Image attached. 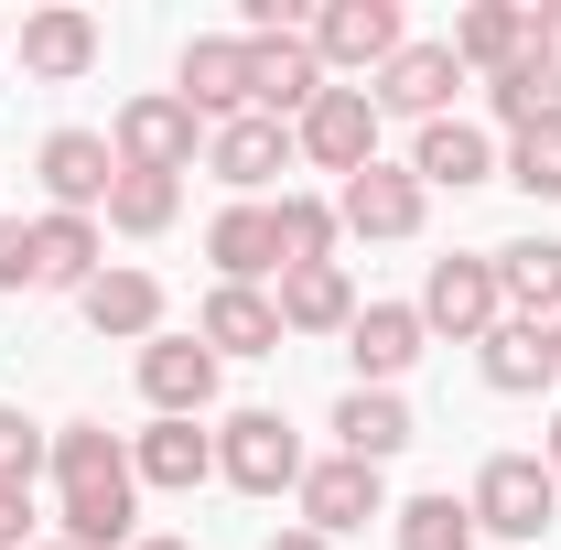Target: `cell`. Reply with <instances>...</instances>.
<instances>
[{"label": "cell", "instance_id": "7", "mask_svg": "<svg viewBox=\"0 0 561 550\" xmlns=\"http://www.w3.org/2000/svg\"><path fill=\"white\" fill-rule=\"evenodd\" d=\"M302 44H313L324 76H378L411 44V22H400V0H324V11L302 22Z\"/></svg>", "mask_w": 561, "mask_h": 550}, {"label": "cell", "instance_id": "37", "mask_svg": "<svg viewBox=\"0 0 561 550\" xmlns=\"http://www.w3.org/2000/svg\"><path fill=\"white\" fill-rule=\"evenodd\" d=\"M529 55H540V66H561V0H540V11H529Z\"/></svg>", "mask_w": 561, "mask_h": 550}, {"label": "cell", "instance_id": "26", "mask_svg": "<svg viewBox=\"0 0 561 550\" xmlns=\"http://www.w3.org/2000/svg\"><path fill=\"white\" fill-rule=\"evenodd\" d=\"M443 44H454V66L486 87V76H507L518 55H529V11H518V0H465Z\"/></svg>", "mask_w": 561, "mask_h": 550}, {"label": "cell", "instance_id": "38", "mask_svg": "<svg viewBox=\"0 0 561 550\" xmlns=\"http://www.w3.org/2000/svg\"><path fill=\"white\" fill-rule=\"evenodd\" d=\"M260 550H335V540H313V529L291 518V529H271V540H260Z\"/></svg>", "mask_w": 561, "mask_h": 550}, {"label": "cell", "instance_id": "24", "mask_svg": "<svg viewBox=\"0 0 561 550\" xmlns=\"http://www.w3.org/2000/svg\"><path fill=\"white\" fill-rule=\"evenodd\" d=\"M108 271V227L98 216H33V291H87V280Z\"/></svg>", "mask_w": 561, "mask_h": 550}, {"label": "cell", "instance_id": "41", "mask_svg": "<svg viewBox=\"0 0 561 550\" xmlns=\"http://www.w3.org/2000/svg\"><path fill=\"white\" fill-rule=\"evenodd\" d=\"M33 550H76V540H33Z\"/></svg>", "mask_w": 561, "mask_h": 550}, {"label": "cell", "instance_id": "28", "mask_svg": "<svg viewBox=\"0 0 561 550\" xmlns=\"http://www.w3.org/2000/svg\"><path fill=\"white\" fill-rule=\"evenodd\" d=\"M496 291H507V313L561 324V238H507L496 249Z\"/></svg>", "mask_w": 561, "mask_h": 550}, {"label": "cell", "instance_id": "13", "mask_svg": "<svg viewBox=\"0 0 561 550\" xmlns=\"http://www.w3.org/2000/svg\"><path fill=\"white\" fill-rule=\"evenodd\" d=\"M238 44H249V108H260V119H280V130H291V119H302V108L335 87V76L313 66L302 22H291V33H238Z\"/></svg>", "mask_w": 561, "mask_h": 550}, {"label": "cell", "instance_id": "4", "mask_svg": "<svg viewBox=\"0 0 561 550\" xmlns=\"http://www.w3.org/2000/svg\"><path fill=\"white\" fill-rule=\"evenodd\" d=\"M302 432L280 411H227L216 421V485H238V496H291L302 485Z\"/></svg>", "mask_w": 561, "mask_h": 550}, {"label": "cell", "instance_id": "34", "mask_svg": "<svg viewBox=\"0 0 561 550\" xmlns=\"http://www.w3.org/2000/svg\"><path fill=\"white\" fill-rule=\"evenodd\" d=\"M44 454H55V432L0 400V485H33V475H44Z\"/></svg>", "mask_w": 561, "mask_h": 550}, {"label": "cell", "instance_id": "16", "mask_svg": "<svg viewBox=\"0 0 561 550\" xmlns=\"http://www.w3.org/2000/svg\"><path fill=\"white\" fill-rule=\"evenodd\" d=\"M130 475H140V496H195V485H216V421H140Z\"/></svg>", "mask_w": 561, "mask_h": 550}, {"label": "cell", "instance_id": "8", "mask_svg": "<svg viewBox=\"0 0 561 550\" xmlns=\"http://www.w3.org/2000/svg\"><path fill=\"white\" fill-rule=\"evenodd\" d=\"M378 130H389V119H378V98H367V87H324V98L291 119V151H302L313 173H335V184H346V173L378 162Z\"/></svg>", "mask_w": 561, "mask_h": 550}, {"label": "cell", "instance_id": "40", "mask_svg": "<svg viewBox=\"0 0 561 550\" xmlns=\"http://www.w3.org/2000/svg\"><path fill=\"white\" fill-rule=\"evenodd\" d=\"M130 550H195V540H173V529H140V540Z\"/></svg>", "mask_w": 561, "mask_h": 550}, {"label": "cell", "instance_id": "10", "mask_svg": "<svg viewBox=\"0 0 561 550\" xmlns=\"http://www.w3.org/2000/svg\"><path fill=\"white\" fill-rule=\"evenodd\" d=\"M291 507H302L313 540H346V529H367V518H389V475L356 465V454H313L302 485H291Z\"/></svg>", "mask_w": 561, "mask_h": 550}, {"label": "cell", "instance_id": "2", "mask_svg": "<svg viewBox=\"0 0 561 550\" xmlns=\"http://www.w3.org/2000/svg\"><path fill=\"white\" fill-rule=\"evenodd\" d=\"M465 507H476V540H518V550H540L561 529V485H551L540 454H486L476 485H465Z\"/></svg>", "mask_w": 561, "mask_h": 550}, {"label": "cell", "instance_id": "31", "mask_svg": "<svg viewBox=\"0 0 561 550\" xmlns=\"http://www.w3.org/2000/svg\"><path fill=\"white\" fill-rule=\"evenodd\" d=\"M173 216H184V184H173V173H119L108 206H98V227H108V238H162Z\"/></svg>", "mask_w": 561, "mask_h": 550}, {"label": "cell", "instance_id": "35", "mask_svg": "<svg viewBox=\"0 0 561 550\" xmlns=\"http://www.w3.org/2000/svg\"><path fill=\"white\" fill-rule=\"evenodd\" d=\"M0 291H33V216H0Z\"/></svg>", "mask_w": 561, "mask_h": 550}, {"label": "cell", "instance_id": "3", "mask_svg": "<svg viewBox=\"0 0 561 550\" xmlns=\"http://www.w3.org/2000/svg\"><path fill=\"white\" fill-rule=\"evenodd\" d=\"M108 151H119V173H195V151H206V119L173 98V87H140L119 98V119H108Z\"/></svg>", "mask_w": 561, "mask_h": 550}, {"label": "cell", "instance_id": "27", "mask_svg": "<svg viewBox=\"0 0 561 550\" xmlns=\"http://www.w3.org/2000/svg\"><path fill=\"white\" fill-rule=\"evenodd\" d=\"M271 302H280V335H346V324H356V280H346V260H324V271H280Z\"/></svg>", "mask_w": 561, "mask_h": 550}, {"label": "cell", "instance_id": "25", "mask_svg": "<svg viewBox=\"0 0 561 550\" xmlns=\"http://www.w3.org/2000/svg\"><path fill=\"white\" fill-rule=\"evenodd\" d=\"M195 335L216 345V367H227V356H280V302L271 291H238V280H216L206 291V313H195Z\"/></svg>", "mask_w": 561, "mask_h": 550}, {"label": "cell", "instance_id": "1", "mask_svg": "<svg viewBox=\"0 0 561 550\" xmlns=\"http://www.w3.org/2000/svg\"><path fill=\"white\" fill-rule=\"evenodd\" d=\"M55 540L76 550H130L140 540V475H130V443L108 421H55Z\"/></svg>", "mask_w": 561, "mask_h": 550}, {"label": "cell", "instance_id": "22", "mask_svg": "<svg viewBox=\"0 0 561 550\" xmlns=\"http://www.w3.org/2000/svg\"><path fill=\"white\" fill-rule=\"evenodd\" d=\"M206 260H216V280H238V291H271L280 280V216L271 206H216L206 216Z\"/></svg>", "mask_w": 561, "mask_h": 550}, {"label": "cell", "instance_id": "5", "mask_svg": "<svg viewBox=\"0 0 561 550\" xmlns=\"http://www.w3.org/2000/svg\"><path fill=\"white\" fill-rule=\"evenodd\" d=\"M496 313H507V291H496V249H454V260L421 271V324H432V335L486 345Z\"/></svg>", "mask_w": 561, "mask_h": 550}, {"label": "cell", "instance_id": "18", "mask_svg": "<svg viewBox=\"0 0 561 550\" xmlns=\"http://www.w3.org/2000/svg\"><path fill=\"white\" fill-rule=\"evenodd\" d=\"M421 345H432L421 302H356V324H346V367H356V389H400V378L421 367Z\"/></svg>", "mask_w": 561, "mask_h": 550}, {"label": "cell", "instance_id": "23", "mask_svg": "<svg viewBox=\"0 0 561 550\" xmlns=\"http://www.w3.org/2000/svg\"><path fill=\"white\" fill-rule=\"evenodd\" d=\"M411 443H421V421H411L400 389H346V400H335V454H356V465H378V475H389Z\"/></svg>", "mask_w": 561, "mask_h": 550}, {"label": "cell", "instance_id": "9", "mask_svg": "<svg viewBox=\"0 0 561 550\" xmlns=\"http://www.w3.org/2000/svg\"><path fill=\"white\" fill-rule=\"evenodd\" d=\"M130 367H140V400H151V421H206V411H216V389H227L216 345H206V335H173V324L140 345Z\"/></svg>", "mask_w": 561, "mask_h": 550}, {"label": "cell", "instance_id": "32", "mask_svg": "<svg viewBox=\"0 0 561 550\" xmlns=\"http://www.w3.org/2000/svg\"><path fill=\"white\" fill-rule=\"evenodd\" d=\"M486 108H496V130H507V140H518V130H540V119H561V66L518 55L507 76H486Z\"/></svg>", "mask_w": 561, "mask_h": 550}, {"label": "cell", "instance_id": "33", "mask_svg": "<svg viewBox=\"0 0 561 550\" xmlns=\"http://www.w3.org/2000/svg\"><path fill=\"white\" fill-rule=\"evenodd\" d=\"M496 184H518L529 206H561V119H540V130L507 140V151H496Z\"/></svg>", "mask_w": 561, "mask_h": 550}, {"label": "cell", "instance_id": "19", "mask_svg": "<svg viewBox=\"0 0 561 550\" xmlns=\"http://www.w3.org/2000/svg\"><path fill=\"white\" fill-rule=\"evenodd\" d=\"M98 11H76V0H44V11H22V76L33 87H76V76L98 66Z\"/></svg>", "mask_w": 561, "mask_h": 550}, {"label": "cell", "instance_id": "12", "mask_svg": "<svg viewBox=\"0 0 561 550\" xmlns=\"http://www.w3.org/2000/svg\"><path fill=\"white\" fill-rule=\"evenodd\" d=\"M291 162H302L291 130L260 119V108H249V119H227V130H206V173L227 184V206H271V184L291 173Z\"/></svg>", "mask_w": 561, "mask_h": 550}, {"label": "cell", "instance_id": "20", "mask_svg": "<svg viewBox=\"0 0 561 550\" xmlns=\"http://www.w3.org/2000/svg\"><path fill=\"white\" fill-rule=\"evenodd\" d=\"M76 313H87V335H108V345H151L173 302H162V280H151V271L108 260V271H98L87 291H76Z\"/></svg>", "mask_w": 561, "mask_h": 550}, {"label": "cell", "instance_id": "17", "mask_svg": "<svg viewBox=\"0 0 561 550\" xmlns=\"http://www.w3.org/2000/svg\"><path fill=\"white\" fill-rule=\"evenodd\" d=\"M33 173H44V206L55 216H98L108 184H119V151H108V130H44Z\"/></svg>", "mask_w": 561, "mask_h": 550}, {"label": "cell", "instance_id": "30", "mask_svg": "<svg viewBox=\"0 0 561 550\" xmlns=\"http://www.w3.org/2000/svg\"><path fill=\"white\" fill-rule=\"evenodd\" d=\"M389 540H400V550H476V507H465L454 485L400 496V507H389Z\"/></svg>", "mask_w": 561, "mask_h": 550}, {"label": "cell", "instance_id": "21", "mask_svg": "<svg viewBox=\"0 0 561 550\" xmlns=\"http://www.w3.org/2000/svg\"><path fill=\"white\" fill-rule=\"evenodd\" d=\"M411 173H421V195H476V184H496V140L476 119H421Z\"/></svg>", "mask_w": 561, "mask_h": 550}, {"label": "cell", "instance_id": "14", "mask_svg": "<svg viewBox=\"0 0 561 550\" xmlns=\"http://www.w3.org/2000/svg\"><path fill=\"white\" fill-rule=\"evenodd\" d=\"M173 98H184L206 130L249 119V44H238V33H195V44L173 55Z\"/></svg>", "mask_w": 561, "mask_h": 550}, {"label": "cell", "instance_id": "36", "mask_svg": "<svg viewBox=\"0 0 561 550\" xmlns=\"http://www.w3.org/2000/svg\"><path fill=\"white\" fill-rule=\"evenodd\" d=\"M33 518H44L33 485H0V550H33Z\"/></svg>", "mask_w": 561, "mask_h": 550}, {"label": "cell", "instance_id": "39", "mask_svg": "<svg viewBox=\"0 0 561 550\" xmlns=\"http://www.w3.org/2000/svg\"><path fill=\"white\" fill-rule=\"evenodd\" d=\"M540 465H551V485H561V411H551V432H540Z\"/></svg>", "mask_w": 561, "mask_h": 550}, {"label": "cell", "instance_id": "29", "mask_svg": "<svg viewBox=\"0 0 561 550\" xmlns=\"http://www.w3.org/2000/svg\"><path fill=\"white\" fill-rule=\"evenodd\" d=\"M271 216H280V271H324V260L346 249V227H335V195H302V184H280Z\"/></svg>", "mask_w": 561, "mask_h": 550}, {"label": "cell", "instance_id": "11", "mask_svg": "<svg viewBox=\"0 0 561 550\" xmlns=\"http://www.w3.org/2000/svg\"><path fill=\"white\" fill-rule=\"evenodd\" d=\"M465 87H476V76L454 66V44H400V55H389V66L367 76V98H378V119H454V98H465Z\"/></svg>", "mask_w": 561, "mask_h": 550}, {"label": "cell", "instance_id": "6", "mask_svg": "<svg viewBox=\"0 0 561 550\" xmlns=\"http://www.w3.org/2000/svg\"><path fill=\"white\" fill-rule=\"evenodd\" d=\"M421 216H432V195H421V173L411 162H367V173H346L335 184V227L346 238H367V249H400V238H421Z\"/></svg>", "mask_w": 561, "mask_h": 550}, {"label": "cell", "instance_id": "15", "mask_svg": "<svg viewBox=\"0 0 561 550\" xmlns=\"http://www.w3.org/2000/svg\"><path fill=\"white\" fill-rule=\"evenodd\" d=\"M476 378H486L496 400H540L561 378V324H540V313H496V335L476 345Z\"/></svg>", "mask_w": 561, "mask_h": 550}]
</instances>
